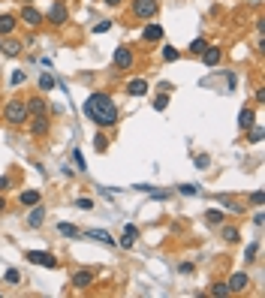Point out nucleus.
I'll use <instances>...</instances> for the list:
<instances>
[{
    "instance_id": "nucleus-39",
    "label": "nucleus",
    "mask_w": 265,
    "mask_h": 298,
    "mask_svg": "<svg viewBox=\"0 0 265 298\" xmlns=\"http://www.w3.org/2000/svg\"><path fill=\"white\" fill-rule=\"evenodd\" d=\"M250 142H253V145L262 142V130H259V127H250Z\"/></svg>"
},
{
    "instance_id": "nucleus-21",
    "label": "nucleus",
    "mask_w": 265,
    "mask_h": 298,
    "mask_svg": "<svg viewBox=\"0 0 265 298\" xmlns=\"http://www.w3.org/2000/svg\"><path fill=\"white\" fill-rule=\"evenodd\" d=\"M87 238H94V241H100V244H115V238L105 232V229H91V232H84Z\"/></svg>"
},
{
    "instance_id": "nucleus-42",
    "label": "nucleus",
    "mask_w": 265,
    "mask_h": 298,
    "mask_svg": "<svg viewBox=\"0 0 265 298\" xmlns=\"http://www.w3.org/2000/svg\"><path fill=\"white\" fill-rule=\"evenodd\" d=\"M178 271H181V274H193V262H181Z\"/></svg>"
},
{
    "instance_id": "nucleus-4",
    "label": "nucleus",
    "mask_w": 265,
    "mask_h": 298,
    "mask_svg": "<svg viewBox=\"0 0 265 298\" xmlns=\"http://www.w3.org/2000/svg\"><path fill=\"white\" fill-rule=\"evenodd\" d=\"M112 60H115V69H133L136 66V55H133L130 45H118Z\"/></svg>"
},
{
    "instance_id": "nucleus-29",
    "label": "nucleus",
    "mask_w": 265,
    "mask_h": 298,
    "mask_svg": "<svg viewBox=\"0 0 265 298\" xmlns=\"http://www.w3.org/2000/svg\"><path fill=\"white\" fill-rule=\"evenodd\" d=\"M9 81H12V87H19V84H24V81H27V73H24V69H15Z\"/></svg>"
},
{
    "instance_id": "nucleus-27",
    "label": "nucleus",
    "mask_w": 265,
    "mask_h": 298,
    "mask_svg": "<svg viewBox=\"0 0 265 298\" xmlns=\"http://www.w3.org/2000/svg\"><path fill=\"white\" fill-rule=\"evenodd\" d=\"M208 48V40H202V37H196L190 42V55H202V51Z\"/></svg>"
},
{
    "instance_id": "nucleus-32",
    "label": "nucleus",
    "mask_w": 265,
    "mask_h": 298,
    "mask_svg": "<svg viewBox=\"0 0 265 298\" xmlns=\"http://www.w3.org/2000/svg\"><path fill=\"white\" fill-rule=\"evenodd\" d=\"M123 238H139V226H133V223H127V226H123Z\"/></svg>"
},
{
    "instance_id": "nucleus-8",
    "label": "nucleus",
    "mask_w": 265,
    "mask_h": 298,
    "mask_svg": "<svg viewBox=\"0 0 265 298\" xmlns=\"http://www.w3.org/2000/svg\"><path fill=\"white\" fill-rule=\"evenodd\" d=\"M94 280H97V274H94L91 268H79V271H73V286H76V289L94 286Z\"/></svg>"
},
{
    "instance_id": "nucleus-7",
    "label": "nucleus",
    "mask_w": 265,
    "mask_h": 298,
    "mask_svg": "<svg viewBox=\"0 0 265 298\" xmlns=\"http://www.w3.org/2000/svg\"><path fill=\"white\" fill-rule=\"evenodd\" d=\"M42 19H45V15H42L37 6H30V3H24V9H21V15H19V21H24L27 27H40Z\"/></svg>"
},
{
    "instance_id": "nucleus-37",
    "label": "nucleus",
    "mask_w": 265,
    "mask_h": 298,
    "mask_svg": "<svg viewBox=\"0 0 265 298\" xmlns=\"http://www.w3.org/2000/svg\"><path fill=\"white\" fill-rule=\"evenodd\" d=\"M163 58H166V60H178V48L166 45V48H163Z\"/></svg>"
},
{
    "instance_id": "nucleus-45",
    "label": "nucleus",
    "mask_w": 265,
    "mask_h": 298,
    "mask_svg": "<svg viewBox=\"0 0 265 298\" xmlns=\"http://www.w3.org/2000/svg\"><path fill=\"white\" fill-rule=\"evenodd\" d=\"M24 3H33V0H24Z\"/></svg>"
},
{
    "instance_id": "nucleus-38",
    "label": "nucleus",
    "mask_w": 265,
    "mask_h": 298,
    "mask_svg": "<svg viewBox=\"0 0 265 298\" xmlns=\"http://www.w3.org/2000/svg\"><path fill=\"white\" fill-rule=\"evenodd\" d=\"M250 202H253V205H262V202H265V193H262V190H253V193H250Z\"/></svg>"
},
{
    "instance_id": "nucleus-46",
    "label": "nucleus",
    "mask_w": 265,
    "mask_h": 298,
    "mask_svg": "<svg viewBox=\"0 0 265 298\" xmlns=\"http://www.w3.org/2000/svg\"><path fill=\"white\" fill-rule=\"evenodd\" d=\"M0 45H3V40H0Z\"/></svg>"
},
{
    "instance_id": "nucleus-3",
    "label": "nucleus",
    "mask_w": 265,
    "mask_h": 298,
    "mask_svg": "<svg viewBox=\"0 0 265 298\" xmlns=\"http://www.w3.org/2000/svg\"><path fill=\"white\" fill-rule=\"evenodd\" d=\"M157 0H133V15L139 21H151L154 15H157Z\"/></svg>"
},
{
    "instance_id": "nucleus-44",
    "label": "nucleus",
    "mask_w": 265,
    "mask_h": 298,
    "mask_svg": "<svg viewBox=\"0 0 265 298\" xmlns=\"http://www.w3.org/2000/svg\"><path fill=\"white\" fill-rule=\"evenodd\" d=\"M0 211H6V199L3 196H0Z\"/></svg>"
},
{
    "instance_id": "nucleus-34",
    "label": "nucleus",
    "mask_w": 265,
    "mask_h": 298,
    "mask_svg": "<svg viewBox=\"0 0 265 298\" xmlns=\"http://www.w3.org/2000/svg\"><path fill=\"white\" fill-rule=\"evenodd\" d=\"M9 187H12V178H9V175H0V196H3Z\"/></svg>"
},
{
    "instance_id": "nucleus-23",
    "label": "nucleus",
    "mask_w": 265,
    "mask_h": 298,
    "mask_svg": "<svg viewBox=\"0 0 265 298\" xmlns=\"http://www.w3.org/2000/svg\"><path fill=\"white\" fill-rule=\"evenodd\" d=\"M55 84H58V81L51 79L48 73H42V76H40V91H42V94H48V91H55Z\"/></svg>"
},
{
    "instance_id": "nucleus-10",
    "label": "nucleus",
    "mask_w": 265,
    "mask_h": 298,
    "mask_svg": "<svg viewBox=\"0 0 265 298\" xmlns=\"http://www.w3.org/2000/svg\"><path fill=\"white\" fill-rule=\"evenodd\" d=\"M45 19H48L51 24H66V19H69V15H66V6L61 3V0H55V3H51V9H48V15H45Z\"/></svg>"
},
{
    "instance_id": "nucleus-31",
    "label": "nucleus",
    "mask_w": 265,
    "mask_h": 298,
    "mask_svg": "<svg viewBox=\"0 0 265 298\" xmlns=\"http://www.w3.org/2000/svg\"><path fill=\"white\" fill-rule=\"evenodd\" d=\"M73 163H76V169H79V172H84V169H87V166H84V157H82V151H79V148L73 151Z\"/></svg>"
},
{
    "instance_id": "nucleus-30",
    "label": "nucleus",
    "mask_w": 265,
    "mask_h": 298,
    "mask_svg": "<svg viewBox=\"0 0 265 298\" xmlns=\"http://www.w3.org/2000/svg\"><path fill=\"white\" fill-rule=\"evenodd\" d=\"M166 106H169V94H160V97H154V109H157V112H163Z\"/></svg>"
},
{
    "instance_id": "nucleus-15",
    "label": "nucleus",
    "mask_w": 265,
    "mask_h": 298,
    "mask_svg": "<svg viewBox=\"0 0 265 298\" xmlns=\"http://www.w3.org/2000/svg\"><path fill=\"white\" fill-rule=\"evenodd\" d=\"M142 40H145V42H160V40H163V27H160V24H145Z\"/></svg>"
},
{
    "instance_id": "nucleus-26",
    "label": "nucleus",
    "mask_w": 265,
    "mask_h": 298,
    "mask_svg": "<svg viewBox=\"0 0 265 298\" xmlns=\"http://www.w3.org/2000/svg\"><path fill=\"white\" fill-rule=\"evenodd\" d=\"M178 193H181V196H199L202 187H199V184H181V187H178Z\"/></svg>"
},
{
    "instance_id": "nucleus-24",
    "label": "nucleus",
    "mask_w": 265,
    "mask_h": 298,
    "mask_svg": "<svg viewBox=\"0 0 265 298\" xmlns=\"http://www.w3.org/2000/svg\"><path fill=\"white\" fill-rule=\"evenodd\" d=\"M94 151H97V154H105V151H109V139H105L102 133L94 136Z\"/></svg>"
},
{
    "instance_id": "nucleus-14",
    "label": "nucleus",
    "mask_w": 265,
    "mask_h": 298,
    "mask_svg": "<svg viewBox=\"0 0 265 298\" xmlns=\"http://www.w3.org/2000/svg\"><path fill=\"white\" fill-rule=\"evenodd\" d=\"M123 91H127L130 97H145L148 94V79H130Z\"/></svg>"
},
{
    "instance_id": "nucleus-13",
    "label": "nucleus",
    "mask_w": 265,
    "mask_h": 298,
    "mask_svg": "<svg viewBox=\"0 0 265 298\" xmlns=\"http://www.w3.org/2000/svg\"><path fill=\"white\" fill-rule=\"evenodd\" d=\"M42 220H45V208L37 202V205H30V214H27V226L30 229H40L42 226Z\"/></svg>"
},
{
    "instance_id": "nucleus-9",
    "label": "nucleus",
    "mask_w": 265,
    "mask_h": 298,
    "mask_svg": "<svg viewBox=\"0 0 265 298\" xmlns=\"http://www.w3.org/2000/svg\"><path fill=\"white\" fill-rule=\"evenodd\" d=\"M30 133L37 136V139L48 136V133H51V118H48V115H37V118H33V124H30Z\"/></svg>"
},
{
    "instance_id": "nucleus-43",
    "label": "nucleus",
    "mask_w": 265,
    "mask_h": 298,
    "mask_svg": "<svg viewBox=\"0 0 265 298\" xmlns=\"http://www.w3.org/2000/svg\"><path fill=\"white\" fill-rule=\"evenodd\" d=\"M102 3H105V6H121L123 0H102Z\"/></svg>"
},
{
    "instance_id": "nucleus-19",
    "label": "nucleus",
    "mask_w": 265,
    "mask_h": 298,
    "mask_svg": "<svg viewBox=\"0 0 265 298\" xmlns=\"http://www.w3.org/2000/svg\"><path fill=\"white\" fill-rule=\"evenodd\" d=\"M40 199H42V196H40V190H24L21 196H19V202H21L24 208H30V205H37Z\"/></svg>"
},
{
    "instance_id": "nucleus-1",
    "label": "nucleus",
    "mask_w": 265,
    "mask_h": 298,
    "mask_svg": "<svg viewBox=\"0 0 265 298\" xmlns=\"http://www.w3.org/2000/svg\"><path fill=\"white\" fill-rule=\"evenodd\" d=\"M84 115L91 118L97 127H115V124H118V106L112 102V97H109V94H102V91H97V94L87 97V102H84Z\"/></svg>"
},
{
    "instance_id": "nucleus-22",
    "label": "nucleus",
    "mask_w": 265,
    "mask_h": 298,
    "mask_svg": "<svg viewBox=\"0 0 265 298\" xmlns=\"http://www.w3.org/2000/svg\"><path fill=\"white\" fill-rule=\"evenodd\" d=\"M205 220L217 226V223H223V220H226V214L220 211V208H208V211H205Z\"/></svg>"
},
{
    "instance_id": "nucleus-20",
    "label": "nucleus",
    "mask_w": 265,
    "mask_h": 298,
    "mask_svg": "<svg viewBox=\"0 0 265 298\" xmlns=\"http://www.w3.org/2000/svg\"><path fill=\"white\" fill-rule=\"evenodd\" d=\"M58 232L66 235V238H82V229H79V226H73V223H58Z\"/></svg>"
},
{
    "instance_id": "nucleus-35",
    "label": "nucleus",
    "mask_w": 265,
    "mask_h": 298,
    "mask_svg": "<svg viewBox=\"0 0 265 298\" xmlns=\"http://www.w3.org/2000/svg\"><path fill=\"white\" fill-rule=\"evenodd\" d=\"M208 166H211V157L208 154H199L196 157V169H208Z\"/></svg>"
},
{
    "instance_id": "nucleus-2",
    "label": "nucleus",
    "mask_w": 265,
    "mask_h": 298,
    "mask_svg": "<svg viewBox=\"0 0 265 298\" xmlns=\"http://www.w3.org/2000/svg\"><path fill=\"white\" fill-rule=\"evenodd\" d=\"M3 118H6V124L21 127L24 120H27V106H24V99H9L6 109H3Z\"/></svg>"
},
{
    "instance_id": "nucleus-25",
    "label": "nucleus",
    "mask_w": 265,
    "mask_h": 298,
    "mask_svg": "<svg viewBox=\"0 0 265 298\" xmlns=\"http://www.w3.org/2000/svg\"><path fill=\"white\" fill-rule=\"evenodd\" d=\"M223 241L238 244V241H241V232H238V229H232V226H223Z\"/></svg>"
},
{
    "instance_id": "nucleus-18",
    "label": "nucleus",
    "mask_w": 265,
    "mask_h": 298,
    "mask_svg": "<svg viewBox=\"0 0 265 298\" xmlns=\"http://www.w3.org/2000/svg\"><path fill=\"white\" fill-rule=\"evenodd\" d=\"M15 24H19L15 15H0V37H9V33L15 30Z\"/></svg>"
},
{
    "instance_id": "nucleus-6",
    "label": "nucleus",
    "mask_w": 265,
    "mask_h": 298,
    "mask_svg": "<svg viewBox=\"0 0 265 298\" xmlns=\"http://www.w3.org/2000/svg\"><path fill=\"white\" fill-rule=\"evenodd\" d=\"M247 286H250V277H247V271H235L232 277L226 280L229 295H232V292H247Z\"/></svg>"
},
{
    "instance_id": "nucleus-12",
    "label": "nucleus",
    "mask_w": 265,
    "mask_h": 298,
    "mask_svg": "<svg viewBox=\"0 0 265 298\" xmlns=\"http://www.w3.org/2000/svg\"><path fill=\"white\" fill-rule=\"evenodd\" d=\"M199 58H202V63H205V66H217V63L223 60V48H220V45H208Z\"/></svg>"
},
{
    "instance_id": "nucleus-17",
    "label": "nucleus",
    "mask_w": 265,
    "mask_h": 298,
    "mask_svg": "<svg viewBox=\"0 0 265 298\" xmlns=\"http://www.w3.org/2000/svg\"><path fill=\"white\" fill-rule=\"evenodd\" d=\"M253 120H256V112H253V109H247V106H244V109L238 112V127H241V130H250V127H253Z\"/></svg>"
},
{
    "instance_id": "nucleus-36",
    "label": "nucleus",
    "mask_w": 265,
    "mask_h": 298,
    "mask_svg": "<svg viewBox=\"0 0 265 298\" xmlns=\"http://www.w3.org/2000/svg\"><path fill=\"white\" fill-rule=\"evenodd\" d=\"M109 27H112V21H109V19H102V21H97V24H94V33H105Z\"/></svg>"
},
{
    "instance_id": "nucleus-28",
    "label": "nucleus",
    "mask_w": 265,
    "mask_h": 298,
    "mask_svg": "<svg viewBox=\"0 0 265 298\" xmlns=\"http://www.w3.org/2000/svg\"><path fill=\"white\" fill-rule=\"evenodd\" d=\"M208 295H214V298H223V295H229V289H226V283H211Z\"/></svg>"
},
{
    "instance_id": "nucleus-40",
    "label": "nucleus",
    "mask_w": 265,
    "mask_h": 298,
    "mask_svg": "<svg viewBox=\"0 0 265 298\" xmlns=\"http://www.w3.org/2000/svg\"><path fill=\"white\" fill-rule=\"evenodd\" d=\"M19 280H21V277H19V271H15V268L6 271V283H19Z\"/></svg>"
},
{
    "instance_id": "nucleus-33",
    "label": "nucleus",
    "mask_w": 265,
    "mask_h": 298,
    "mask_svg": "<svg viewBox=\"0 0 265 298\" xmlns=\"http://www.w3.org/2000/svg\"><path fill=\"white\" fill-rule=\"evenodd\" d=\"M256 250H259V244L253 241L250 247H247V253H244V262H253V259H256Z\"/></svg>"
},
{
    "instance_id": "nucleus-16",
    "label": "nucleus",
    "mask_w": 265,
    "mask_h": 298,
    "mask_svg": "<svg viewBox=\"0 0 265 298\" xmlns=\"http://www.w3.org/2000/svg\"><path fill=\"white\" fill-rule=\"evenodd\" d=\"M21 45H24V42H19V40H3L0 51H3L6 58H19V55H21Z\"/></svg>"
},
{
    "instance_id": "nucleus-41",
    "label": "nucleus",
    "mask_w": 265,
    "mask_h": 298,
    "mask_svg": "<svg viewBox=\"0 0 265 298\" xmlns=\"http://www.w3.org/2000/svg\"><path fill=\"white\" fill-rule=\"evenodd\" d=\"M76 205H79V208H82V211H91V208H94V202H91V199H79V202H76Z\"/></svg>"
},
{
    "instance_id": "nucleus-11",
    "label": "nucleus",
    "mask_w": 265,
    "mask_h": 298,
    "mask_svg": "<svg viewBox=\"0 0 265 298\" xmlns=\"http://www.w3.org/2000/svg\"><path fill=\"white\" fill-rule=\"evenodd\" d=\"M27 118H37V115H48V102L42 99V97H30L27 102Z\"/></svg>"
},
{
    "instance_id": "nucleus-5",
    "label": "nucleus",
    "mask_w": 265,
    "mask_h": 298,
    "mask_svg": "<svg viewBox=\"0 0 265 298\" xmlns=\"http://www.w3.org/2000/svg\"><path fill=\"white\" fill-rule=\"evenodd\" d=\"M27 262H33L40 268H58V256L45 250H27Z\"/></svg>"
}]
</instances>
